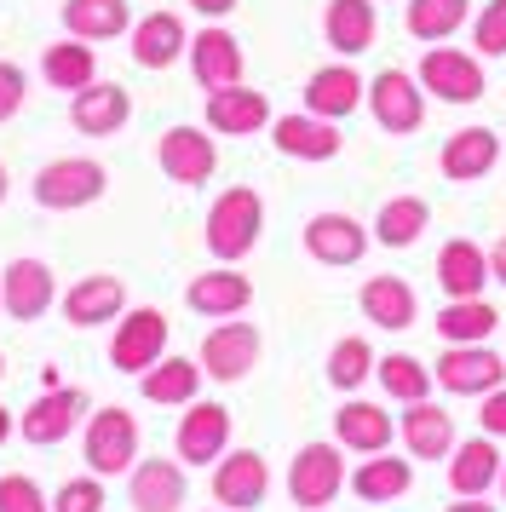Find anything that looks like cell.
I'll return each instance as SVG.
<instances>
[{
  "label": "cell",
  "instance_id": "cell-21",
  "mask_svg": "<svg viewBox=\"0 0 506 512\" xmlns=\"http://www.w3.org/2000/svg\"><path fill=\"white\" fill-rule=\"evenodd\" d=\"M334 443H340L345 455H380V449L397 443V415H386L368 397H345L340 409H334Z\"/></svg>",
  "mask_w": 506,
  "mask_h": 512
},
{
  "label": "cell",
  "instance_id": "cell-9",
  "mask_svg": "<svg viewBox=\"0 0 506 512\" xmlns=\"http://www.w3.org/2000/svg\"><path fill=\"white\" fill-rule=\"evenodd\" d=\"M432 380L449 397H483L506 386V351L495 346H443L432 363Z\"/></svg>",
  "mask_w": 506,
  "mask_h": 512
},
{
  "label": "cell",
  "instance_id": "cell-46",
  "mask_svg": "<svg viewBox=\"0 0 506 512\" xmlns=\"http://www.w3.org/2000/svg\"><path fill=\"white\" fill-rule=\"evenodd\" d=\"M190 6H196V12H202L207 24H219V18H230V12H236V6H242V0H190Z\"/></svg>",
  "mask_w": 506,
  "mask_h": 512
},
{
  "label": "cell",
  "instance_id": "cell-4",
  "mask_svg": "<svg viewBox=\"0 0 506 512\" xmlns=\"http://www.w3.org/2000/svg\"><path fill=\"white\" fill-rule=\"evenodd\" d=\"M259 351H265V334L242 317H219V323L207 328L202 351H196V363H202L207 380H219V386H236V380H248L259 369Z\"/></svg>",
  "mask_w": 506,
  "mask_h": 512
},
{
  "label": "cell",
  "instance_id": "cell-3",
  "mask_svg": "<svg viewBox=\"0 0 506 512\" xmlns=\"http://www.w3.org/2000/svg\"><path fill=\"white\" fill-rule=\"evenodd\" d=\"M345 495V449L340 443H305L288 461V501L299 512H322Z\"/></svg>",
  "mask_w": 506,
  "mask_h": 512
},
{
  "label": "cell",
  "instance_id": "cell-41",
  "mask_svg": "<svg viewBox=\"0 0 506 512\" xmlns=\"http://www.w3.org/2000/svg\"><path fill=\"white\" fill-rule=\"evenodd\" d=\"M472 52L506 58V0H483V12L472 18Z\"/></svg>",
  "mask_w": 506,
  "mask_h": 512
},
{
  "label": "cell",
  "instance_id": "cell-10",
  "mask_svg": "<svg viewBox=\"0 0 506 512\" xmlns=\"http://www.w3.org/2000/svg\"><path fill=\"white\" fill-rule=\"evenodd\" d=\"M156 167L184 190H202L219 173V144L207 127H167L156 139Z\"/></svg>",
  "mask_w": 506,
  "mask_h": 512
},
{
  "label": "cell",
  "instance_id": "cell-13",
  "mask_svg": "<svg viewBox=\"0 0 506 512\" xmlns=\"http://www.w3.org/2000/svg\"><path fill=\"white\" fill-rule=\"evenodd\" d=\"M225 449H230V409L225 403H213V397L184 403L179 432H173V455L184 466H213Z\"/></svg>",
  "mask_w": 506,
  "mask_h": 512
},
{
  "label": "cell",
  "instance_id": "cell-47",
  "mask_svg": "<svg viewBox=\"0 0 506 512\" xmlns=\"http://www.w3.org/2000/svg\"><path fill=\"white\" fill-rule=\"evenodd\" d=\"M443 512H501L489 495H455V507H443Z\"/></svg>",
  "mask_w": 506,
  "mask_h": 512
},
{
  "label": "cell",
  "instance_id": "cell-12",
  "mask_svg": "<svg viewBox=\"0 0 506 512\" xmlns=\"http://www.w3.org/2000/svg\"><path fill=\"white\" fill-rule=\"evenodd\" d=\"M52 305H58V277H52L46 259L23 254L0 271V311H6L12 323H41Z\"/></svg>",
  "mask_w": 506,
  "mask_h": 512
},
{
  "label": "cell",
  "instance_id": "cell-23",
  "mask_svg": "<svg viewBox=\"0 0 506 512\" xmlns=\"http://www.w3.org/2000/svg\"><path fill=\"white\" fill-rule=\"evenodd\" d=\"M184 495H190L184 461L144 455V461H133V472H127V501H133V512H179Z\"/></svg>",
  "mask_w": 506,
  "mask_h": 512
},
{
  "label": "cell",
  "instance_id": "cell-37",
  "mask_svg": "<svg viewBox=\"0 0 506 512\" xmlns=\"http://www.w3.org/2000/svg\"><path fill=\"white\" fill-rule=\"evenodd\" d=\"M41 81L46 87H58V93H81L87 81H98V58H92L87 41H52V47L41 52Z\"/></svg>",
  "mask_w": 506,
  "mask_h": 512
},
{
  "label": "cell",
  "instance_id": "cell-53",
  "mask_svg": "<svg viewBox=\"0 0 506 512\" xmlns=\"http://www.w3.org/2000/svg\"><path fill=\"white\" fill-rule=\"evenodd\" d=\"M213 512H225V507H213Z\"/></svg>",
  "mask_w": 506,
  "mask_h": 512
},
{
  "label": "cell",
  "instance_id": "cell-34",
  "mask_svg": "<svg viewBox=\"0 0 506 512\" xmlns=\"http://www.w3.org/2000/svg\"><path fill=\"white\" fill-rule=\"evenodd\" d=\"M432 328L443 334V346H489L495 328H501V311L483 300H443V311L432 317Z\"/></svg>",
  "mask_w": 506,
  "mask_h": 512
},
{
  "label": "cell",
  "instance_id": "cell-15",
  "mask_svg": "<svg viewBox=\"0 0 506 512\" xmlns=\"http://www.w3.org/2000/svg\"><path fill=\"white\" fill-rule=\"evenodd\" d=\"M397 443H403L409 461H449V449L460 443L455 415H449L443 403H432V397L403 403V415H397Z\"/></svg>",
  "mask_w": 506,
  "mask_h": 512
},
{
  "label": "cell",
  "instance_id": "cell-42",
  "mask_svg": "<svg viewBox=\"0 0 506 512\" xmlns=\"http://www.w3.org/2000/svg\"><path fill=\"white\" fill-rule=\"evenodd\" d=\"M0 512H52V495L29 472H6L0 478Z\"/></svg>",
  "mask_w": 506,
  "mask_h": 512
},
{
  "label": "cell",
  "instance_id": "cell-48",
  "mask_svg": "<svg viewBox=\"0 0 506 512\" xmlns=\"http://www.w3.org/2000/svg\"><path fill=\"white\" fill-rule=\"evenodd\" d=\"M489 277H495V282L506 288V236L495 242V248H489Z\"/></svg>",
  "mask_w": 506,
  "mask_h": 512
},
{
  "label": "cell",
  "instance_id": "cell-33",
  "mask_svg": "<svg viewBox=\"0 0 506 512\" xmlns=\"http://www.w3.org/2000/svg\"><path fill=\"white\" fill-rule=\"evenodd\" d=\"M202 363H190V357H161L156 369L138 374V392L144 403H156V409H184V403H196L202 397Z\"/></svg>",
  "mask_w": 506,
  "mask_h": 512
},
{
  "label": "cell",
  "instance_id": "cell-24",
  "mask_svg": "<svg viewBox=\"0 0 506 512\" xmlns=\"http://www.w3.org/2000/svg\"><path fill=\"white\" fill-rule=\"evenodd\" d=\"M127 47H133L138 70H173L184 52H190V29H184L179 12H144L127 29Z\"/></svg>",
  "mask_w": 506,
  "mask_h": 512
},
{
  "label": "cell",
  "instance_id": "cell-11",
  "mask_svg": "<svg viewBox=\"0 0 506 512\" xmlns=\"http://www.w3.org/2000/svg\"><path fill=\"white\" fill-rule=\"evenodd\" d=\"M265 495H271V466H265L259 449H225L213 461V507L253 512L265 507Z\"/></svg>",
  "mask_w": 506,
  "mask_h": 512
},
{
  "label": "cell",
  "instance_id": "cell-49",
  "mask_svg": "<svg viewBox=\"0 0 506 512\" xmlns=\"http://www.w3.org/2000/svg\"><path fill=\"white\" fill-rule=\"evenodd\" d=\"M12 432H18V420H12V409H6V403H0V443L12 438Z\"/></svg>",
  "mask_w": 506,
  "mask_h": 512
},
{
  "label": "cell",
  "instance_id": "cell-25",
  "mask_svg": "<svg viewBox=\"0 0 506 512\" xmlns=\"http://www.w3.org/2000/svg\"><path fill=\"white\" fill-rule=\"evenodd\" d=\"M345 489H351L363 507H391V501H403L414 489V461L409 455H391V449L363 455L357 472H345Z\"/></svg>",
  "mask_w": 506,
  "mask_h": 512
},
{
  "label": "cell",
  "instance_id": "cell-19",
  "mask_svg": "<svg viewBox=\"0 0 506 512\" xmlns=\"http://www.w3.org/2000/svg\"><path fill=\"white\" fill-rule=\"evenodd\" d=\"M81 415H87V392H75V386H52V392H41L18 415V432H23V443L52 449V443H64L69 432L81 426Z\"/></svg>",
  "mask_w": 506,
  "mask_h": 512
},
{
  "label": "cell",
  "instance_id": "cell-40",
  "mask_svg": "<svg viewBox=\"0 0 506 512\" xmlns=\"http://www.w3.org/2000/svg\"><path fill=\"white\" fill-rule=\"evenodd\" d=\"M322 374H328V386H334V392L351 397L363 380H374V346H368L363 334H345V340H334V351H328Z\"/></svg>",
  "mask_w": 506,
  "mask_h": 512
},
{
  "label": "cell",
  "instance_id": "cell-6",
  "mask_svg": "<svg viewBox=\"0 0 506 512\" xmlns=\"http://www.w3.org/2000/svg\"><path fill=\"white\" fill-rule=\"evenodd\" d=\"M87 466L98 478H121V472H133L138 461V420L121 409V403H104V409H92L87 415Z\"/></svg>",
  "mask_w": 506,
  "mask_h": 512
},
{
  "label": "cell",
  "instance_id": "cell-26",
  "mask_svg": "<svg viewBox=\"0 0 506 512\" xmlns=\"http://www.w3.org/2000/svg\"><path fill=\"white\" fill-rule=\"evenodd\" d=\"M184 305H190L196 317H207V323H219V317H242V311L253 305V282L242 277L236 265H213V271H202V277H190Z\"/></svg>",
  "mask_w": 506,
  "mask_h": 512
},
{
  "label": "cell",
  "instance_id": "cell-22",
  "mask_svg": "<svg viewBox=\"0 0 506 512\" xmlns=\"http://www.w3.org/2000/svg\"><path fill=\"white\" fill-rule=\"evenodd\" d=\"M127 121H133V98L115 81H87L81 93H69V127L87 133V139H110Z\"/></svg>",
  "mask_w": 506,
  "mask_h": 512
},
{
  "label": "cell",
  "instance_id": "cell-2",
  "mask_svg": "<svg viewBox=\"0 0 506 512\" xmlns=\"http://www.w3.org/2000/svg\"><path fill=\"white\" fill-rule=\"evenodd\" d=\"M29 190H35V208L75 213V208H92L110 190V173H104V162H92V156H58V162H46L35 173Z\"/></svg>",
  "mask_w": 506,
  "mask_h": 512
},
{
  "label": "cell",
  "instance_id": "cell-16",
  "mask_svg": "<svg viewBox=\"0 0 506 512\" xmlns=\"http://www.w3.org/2000/svg\"><path fill=\"white\" fill-rule=\"evenodd\" d=\"M368 242H374V231H368L363 219H351V213H311L305 219V254L317 259V265H328V271L357 265L368 254Z\"/></svg>",
  "mask_w": 506,
  "mask_h": 512
},
{
  "label": "cell",
  "instance_id": "cell-32",
  "mask_svg": "<svg viewBox=\"0 0 506 512\" xmlns=\"http://www.w3.org/2000/svg\"><path fill=\"white\" fill-rule=\"evenodd\" d=\"M322 35H328V47L340 52V58H357V52H368L374 35H380V6H374V0H328Z\"/></svg>",
  "mask_w": 506,
  "mask_h": 512
},
{
  "label": "cell",
  "instance_id": "cell-51",
  "mask_svg": "<svg viewBox=\"0 0 506 512\" xmlns=\"http://www.w3.org/2000/svg\"><path fill=\"white\" fill-rule=\"evenodd\" d=\"M495 489H501V501H506V461H501V484H495Z\"/></svg>",
  "mask_w": 506,
  "mask_h": 512
},
{
  "label": "cell",
  "instance_id": "cell-44",
  "mask_svg": "<svg viewBox=\"0 0 506 512\" xmlns=\"http://www.w3.org/2000/svg\"><path fill=\"white\" fill-rule=\"evenodd\" d=\"M23 98H29V75H23L18 64H0V121L18 116Z\"/></svg>",
  "mask_w": 506,
  "mask_h": 512
},
{
  "label": "cell",
  "instance_id": "cell-5",
  "mask_svg": "<svg viewBox=\"0 0 506 512\" xmlns=\"http://www.w3.org/2000/svg\"><path fill=\"white\" fill-rule=\"evenodd\" d=\"M363 104L374 110V127L391 133V139H409V133L426 127V87H420L409 70H380L368 81Z\"/></svg>",
  "mask_w": 506,
  "mask_h": 512
},
{
  "label": "cell",
  "instance_id": "cell-27",
  "mask_svg": "<svg viewBox=\"0 0 506 512\" xmlns=\"http://www.w3.org/2000/svg\"><path fill=\"white\" fill-rule=\"evenodd\" d=\"M501 443L478 432V438H466L449 449V461H443V478H449V495H489V489L501 484Z\"/></svg>",
  "mask_w": 506,
  "mask_h": 512
},
{
  "label": "cell",
  "instance_id": "cell-39",
  "mask_svg": "<svg viewBox=\"0 0 506 512\" xmlns=\"http://www.w3.org/2000/svg\"><path fill=\"white\" fill-rule=\"evenodd\" d=\"M466 18H472V0H409L403 6V29L414 41H426V47H437L455 29H466Z\"/></svg>",
  "mask_w": 506,
  "mask_h": 512
},
{
  "label": "cell",
  "instance_id": "cell-29",
  "mask_svg": "<svg viewBox=\"0 0 506 512\" xmlns=\"http://www.w3.org/2000/svg\"><path fill=\"white\" fill-rule=\"evenodd\" d=\"M58 305H64L69 328H104L127 311V288H121V277H110V271H92V277H81Z\"/></svg>",
  "mask_w": 506,
  "mask_h": 512
},
{
  "label": "cell",
  "instance_id": "cell-20",
  "mask_svg": "<svg viewBox=\"0 0 506 512\" xmlns=\"http://www.w3.org/2000/svg\"><path fill=\"white\" fill-rule=\"evenodd\" d=\"M437 288H443V300H478L483 288H489V248L472 242V236H449L443 248H437V265H432Z\"/></svg>",
  "mask_w": 506,
  "mask_h": 512
},
{
  "label": "cell",
  "instance_id": "cell-31",
  "mask_svg": "<svg viewBox=\"0 0 506 512\" xmlns=\"http://www.w3.org/2000/svg\"><path fill=\"white\" fill-rule=\"evenodd\" d=\"M363 93H368V81L351 64H322L305 81V110L311 116H328V121H345L351 110H363Z\"/></svg>",
  "mask_w": 506,
  "mask_h": 512
},
{
  "label": "cell",
  "instance_id": "cell-18",
  "mask_svg": "<svg viewBox=\"0 0 506 512\" xmlns=\"http://www.w3.org/2000/svg\"><path fill=\"white\" fill-rule=\"evenodd\" d=\"M207 133H219V139H253V133H265L271 127V98L253 93L248 81H236V87H213L207 93Z\"/></svg>",
  "mask_w": 506,
  "mask_h": 512
},
{
  "label": "cell",
  "instance_id": "cell-52",
  "mask_svg": "<svg viewBox=\"0 0 506 512\" xmlns=\"http://www.w3.org/2000/svg\"><path fill=\"white\" fill-rule=\"evenodd\" d=\"M0 380H6V357H0Z\"/></svg>",
  "mask_w": 506,
  "mask_h": 512
},
{
  "label": "cell",
  "instance_id": "cell-35",
  "mask_svg": "<svg viewBox=\"0 0 506 512\" xmlns=\"http://www.w3.org/2000/svg\"><path fill=\"white\" fill-rule=\"evenodd\" d=\"M64 29L75 41H115L133 29L127 0H64Z\"/></svg>",
  "mask_w": 506,
  "mask_h": 512
},
{
  "label": "cell",
  "instance_id": "cell-7",
  "mask_svg": "<svg viewBox=\"0 0 506 512\" xmlns=\"http://www.w3.org/2000/svg\"><path fill=\"white\" fill-rule=\"evenodd\" d=\"M420 87L432 98H443V104H478L483 93H489V75H483V58L466 47H426V58H420Z\"/></svg>",
  "mask_w": 506,
  "mask_h": 512
},
{
  "label": "cell",
  "instance_id": "cell-36",
  "mask_svg": "<svg viewBox=\"0 0 506 512\" xmlns=\"http://www.w3.org/2000/svg\"><path fill=\"white\" fill-rule=\"evenodd\" d=\"M432 225V202L426 196H391L386 208L374 213V242L380 248H414Z\"/></svg>",
  "mask_w": 506,
  "mask_h": 512
},
{
  "label": "cell",
  "instance_id": "cell-8",
  "mask_svg": "<svg viewBox=\"0 0 506 512\" xmlns=\"http://www.w3.org/2000/svg\"><path fill=\"white\" fill-rule=\"evenodd\" d=\"M167 357V317L156 305H138V311H121L110 334V369L115 374H144Z\"/></svg>",
  "mask_w": 506,
  "mask_h": 512
},
{
  "label": "cell",
  "instance_id": "cell-45",
  "mask_svg": "<svg viewBox=\"0 0 506 512\" xmlns=\"http://www.w3.org/2000/svg\"><path fill=\"white\" fill-rule=\"evenodd\" d=\"M478 426H483L495 443L506 438V386H495V392L478 397Z\"/></svg>",
  "mask_w": 506,
  "mask_h": 512
},
{
  "label": "cell",
  "instance_id": "cell-43",
  "mask_svg": "<svg viewBox=\"0 0 506 512\" xmlns=\"http://www.w3.org/2000/svg\"><path fill=\"white\" fill-rule=\"evenodd\" d=\"M52 512H104V478H69L58 495H52Z\"/></svg>",
  "mask_w": 506,
  "mask_h": 512
},
{
  "label": "cell",
  "instance_id": "cell-38",
  "mask_svg": "<svg viewBox=\"0 0 506 512\" xmlns=\"http://www.w3.org/2000/svg\"><path fill=\"white\" fill-rule=\"evenodd\" d=\"M374 380H380V392L397 397V403H420V397H432V363H420L414 351H386V357H374Z\"/></svg>",
  "mask_w": 506,
  "mask_h": 512
},
{
  "label": "cell",
  "instance_id": "cell-50",
  "mask_svg": "<svg viewBox=\"0 0 506 512\" xmlns=\"http://www.w3.org/2000/svg\"><path fill=\"white\" fill-rule=\"evenodd\" d=\"M6 190H12V179H6V162H0V202H6Z\"/></svg>",
  "mask_w": 506,
  "mask_h": 512
},
{
  "label": "cell",
  "instance_id": "cell-17",
  "mask_svg": "<svg viewBox=\"0 0 506 512\" xmlns=\"http://www.w3.org/2000/svg\"><path fill=\"white\" fill-rule=\"evenodd\" d=\"M271 144L288 162H334L345 150V133H340V121L294 110V116H271Z\"/></svg>",
  "mask_w": 506,
  "mask_h": 512
},
{
  "label": "cell",
  "instance_id": "cell-30",
  "mask_svg": "<svg viewBox=\"0 0 506 512\" xmlns=\"http://www.w3.org/2000/svg\"><path fill=\"white\" fill-rule=\"evenodd\" d=\"M190 75L202 81V93L236 87V81H242V41L219 24H207L202 35H190Z\"/></svg>",
  "mask_w": 506,
  "mask_h": 512
},
{
  "label": "cell",
  "instance_id": "cell-1",
  "mask_svg": "<svg viewBox=\"0 0 506 512\" xmlns=\"http://www.w3.org/2000/svg\"><path fill=\"white\" fill-rule=\"evenodd\" d=\"M259 231H265V202L253 185H230L219 190V202L207 208V254L219 265H242V259L259 248Z\"/></svg>",
  "mask_w": 506,
  "mask_h": 512
},
{
  "label": "cell",
  "instance_id": "cell-14",
  "mask_svg": "<svg viewBox=\"0 0 506 512\" xmlns=\"http://www.w3.org/2000/svg\"><path fill=\"white\" fill-rule=\"evenodd\" d=\"M501 156H506V139L495 127H460V133L443 139L437 167H443L449 185H478V179H489V173L501 167Z\"/></svg>",
  "mask_w": 506,
  "mask_h": 512
},
{
  "label": "cell",
  "instance_id": "cell-28",
  "mask_svg": "<svg viewBox=\"0 0 506 512\" xmlns=\"http://www.w3.org/2000/svg\"><path fill=\"white\" fill-rule=\"evenodd\" d=\"M357 305H363V317L374 328H386V334H403V328L420 323V294L409 288V277H397V271H380V277L363 282V294H357Z\"/></svg>",
  "mask_w": 506,
  "mask_h": 512
}]
</instances>
